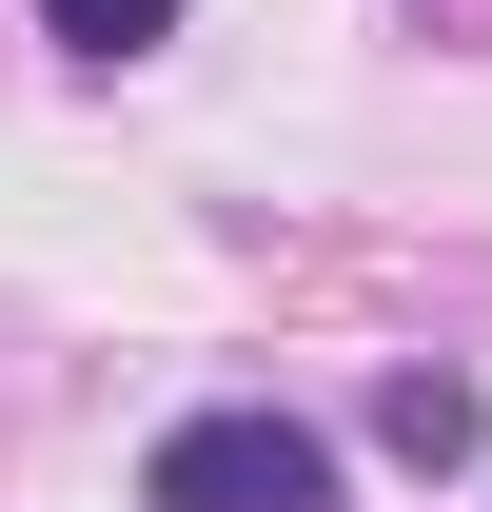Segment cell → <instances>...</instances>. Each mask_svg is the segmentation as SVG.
I'll list each match as a JSON object with an SVG mask.
<instances>
[{
  "mask_svg": "<svg viewBox=\"0 0 492 512\" xmlns=\"http://www.w3.org/2000/svg\"><path fill=\"white\" fill-rule=\"evenodd\" d=\"M138 493L158 512H335V453H315L296 414H178Z\"/></svg>",
  "mask_w": 492,
  "mask_h": 512,
  "instance_id": "cell-1",
  "label": "cell"
},
{
  "mask_svg": "<svg viewBox=\"0 0 492 512\" xmlns=\"http://www.w3.org/2000/svg\"><path fill=\"white\" fill-rule=\"evenodd\" d=\"M374 434L414 453V473H453V453H473V375H394V394H374Z\"/></svg>",
  "mask_w": 492,
  "mask_h": 512,
  "instance_id": "cell-2",
  "label": "cell"
},
{
  "mask_svg": "<svg viewBox=\"0 0 492 512\" xmlns=\"http://www.w3.org/2000/svg\"><path fill=\"white\" fill-rule=\"evenodd\" d=\"M40 40H79V60H138V40H178V0H40Z\"/></svg>",
  "mask_w": 492,
  "mask_h": 512,
  "instance_id": "cell-3",
  "label": "cell"
}]
</instances>
